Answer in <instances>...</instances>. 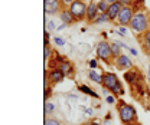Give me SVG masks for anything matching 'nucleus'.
I'll use <instances>...</instances> for the list:
<instances>
[{
	"label": "nucleus",
	"instance_id": "ddd939ff",
	"mask_svg": "<svg viewBox=\"0 0 150 125\" xmlns=\"http://www.w3.org/2000/svg\"><path fill=\"white\" fill-rule=\"evenodd\" d=\"M121 9H123V4H121L120 1H115V3L110 4V7H108V10H107V15H108V18H110L111 22H115V20H117Z\"/></svg>",
	"mask_w": 150,
	"mask_h": 125
},
{
	"label": "nucleus",
	"instance_id": "39448f33",
	"mask_svg": "<svg viewBox=\"0 0 150 125\" xmlns=\"http://www.w3.org/2000/svg\"><path fill=\"white\" fill-rule=\"evenodd\" d=\"M134 13H136V10L131 7V6H123V9L120 10V15H118V18L115 20V23L118 25V26H130V22L133 16H134Z\"/></svg>",
	"mask_w": 150,
	"mask_h": 125
},
{
	"label": "nucleus",
	"instance_id": "f8f14e48",
	"mask_svg": "<svg viewBox=\"0 0 150 125\" xmlns=\"http://www.w3.org/2000/svg\"><path fill=\"white\" fill-rule=\"evenodd\" d=\"M98 15H100V10H98L97 1H95V0L90 1L88 6H87V22H88V23H94V20L97 19Z\"/></svg>",
	"mask_w": 150,
	"mask_h": 125
},
{
	"label": "nucleus",
	"instance_id": "4c0bfd02",
	"mask_svg": "<svg viewBox=\"0 0 150 125\" xmlns=\"http://www.w3.org/2000/svg\"><path fill=\"white\" fill-rule=\"evenodd\" d=\"M93 125H101V124H100V121H98V119H94V121H93Z\"/></svg>",
	"mask_w": 150,
	"mask_h": 125
},
{
	"label": "nucleus",
	"instance_id": "a878e982",
	"mask_svg": "<svg viewBox=\"0 0 150 125\" xmlns=\"http://www.w3.org/2000/svg\"><path fill=\"white\" fill-rule=\"evenodd\" d=\"M127 26H118V29H117V35H120L121 37H124V36H127V29H126Z\"/></svg>",
	"mask_w": 150,
	"mask_h": 125
},
{
	"label": "nucleus",
	"instance_id": "c9c22d12",
	"mask_svg": "<svg viewBox=\"0 0 150 125\" xmlns=\"http://www.w3.org/2000/svg\"><path fill=\"white\" fill-rule=\"evenodd\" d=\"M65 27H67V25H64V23H62V25H61V26H59L56 30H62V29H65Z\"/></svg>",
	"mask_w": 150,
	"mask_h": 125
},
{
	"label": "nucleus",
	"instance_id": "f257e3e1",
	"mask_svg": "<svg viewBox=\"0 0 150 125\" xmlns=\"http://www.w3.org/2000/svg\"><path fill=\"white\" fill-rule=\"evenodd\" d=\"M130 27L131 30L136 33V35H143L146 30L150 29V12L144 7L142 10H137L134 13V16L130 22Z\"/></svg>",
	"mask_w": 150,
	"mask_h": 125
},
{
	"label": "nucleus",
	"instance_id": "cd10ccee",
	"mask_svg": "<svg viewBox=\"0 0 150 125\" xmlns=\"http://www.w3.org/2000/svg\"><path fill=\"white\" fill-rule=\"evenodd\" d=\"M105 102L112 105V104H117V99H115V96H114L112 93H110V95H107V96H105Z\"/></svg>",
	"mask_w": 150,
	"mask_h": 125
},
{
	"label": "nucleus",
	"instance_id": "f3484780",
	"mask_svg": "<svg viewBox=\"0 0 150 125\" xmlns=\"http://www.w3.org/2000/svg\"><path fill=\"white\" fill-rule=\"evenodd\" d=\"M88 79H91L94 84H98V85H103V73L90 69L88 71Z\"/></svg>",
	"mask_w": 150,
	"mask_h": 125
},
{
	"label": "nucleus",
	"instance_id": "c756f323",
	"mask_svg": "<svg viewBox=\"0 0 150 125\" xmlns=\"http://www.w3.org/2000/svg\"><path fill=\"white\" fill-rule=\"evenodd\" d=\"M55 29H58L55 26V22H46V30L49 32V30H55Z\"/></svg>",
	"mask_w": 150,
	"mask_h": 125
},
{
	"label": "nucleus",
	"instance_id": "20e7f679",
	"mask_svg": "<svg viewBox=\"0 0 150 125\" xmlns=\"http://www.w3.org/2000/svg\"><path fill=\"white\" fill-rule=\"evenodd\" d=\"M87 6L88 4L81 0H75L68 6V10L75 19V22H82L87 19Z\"/></svg>",
	"mask_w": 150,
	"mask_h": 125
},
{
	"label": "nucleus",
	"instance_id": "1a4fd4ad",
	"mask_svg": "<svg viewBox=\"0 0 150 125\" xmlns=\"http://www.w3.org/2000/svg\"><path fill=\"white\" fill-rule=\"evenodd\" d=\"M118 82H120V79H118V76H117L115 73L107 72V71L103 72V88H104V89L111 91Z\"/></svg>",
	"mask_w": 150,
	"mask_h": 125
},
{
	"label": "nucleus",
	"instance_id": "473e14b6",
	"mask_svg": "<svg viewBox=\"0 0 150 125\" xmlns=\"http://www.w3.org/2000/svg\"><path fill=\"white\" fill-rule=\"evenodd\" d=\"M72 1H75V0H62V4H64V7H68Z\"/></svg>",
	"mask_w": 150,
	"mask_h": 125
},
{
	"label": "nucleus",
	"instance_id": "ea45409f",
	"mask_svg": "<svg viewBox=\"0 0 150 125\" xmlns=\"http://www.w3.org/2000/svg\"><path fill=\"white\" fill-rule=\"evenodd\" d=\"M82 125H93V121H88V122H84Z\"/></svg>",
	"mask_w": 150,
	"mask_h": 125
},
{
	"label": "nucleus",
	"instance_id": "a211bd4d",
	"mask_svg": "<svg viewBox=\"0 0 150 125\" xmlns=\"http://www.w3.org/2000/svg\"><path fill=\"white\" fill-rule=\"evenodd\" d=\"M124 92H126V91H124V88H123V84H121V81H120V82H118V84H117V85H115V86H114V88L110 91V93H112L115 98H118V96H123V95H124Z\"/></svg>",
	"mask_w": 150,
	"mask_h": 125
},
{
	"label": "nucleus",
	"instance_id": "412c9836",
	"mask_svg": "<svg viewBox=\"0 0 150 125\" xmlns=\"http://www.w3.org/2000/svg\"><path fill=\"white\" fill-rule=\"evenodd\" d=\"M54 53H55V51L51 48V45H49V46H45V51H43V58H45V62H46V63H48V62H49V60L54 58V56H52Z\"/></svg>",
	"mask_w": 150,
	"mask_h": 125
},
{
	"label": "nucleus",
	"instance_id": "393cba45",
	"mask_svg": "<svg viewBox=\"0 0 150 125\" xmlns=\"http://www.w3.org/2000/svg\"><path fill=\"white\" fill-rule=\"evenodd\" d=\"M52 85H49V86H45V101H49V98H51V95H52Z\"/></svg>",
	"mask_w": 150,
	"mask_h": 125
},
{
	"label": "nucleus",
	"instance_id": "72a5a7b5",
	"mask_svg": "<svg viewBox=\"0 0 150 125\" xmlns=\"http://www.w3.org/2000/svg\"><path fill=\"white\" fill-rule=\"evenodd\" d=\"M85 114H87V115H90V117H91V115H94L93 108H87V109H85Z\"/></svg>",
	"mask_w": 150,
	"mask_h": 125
},
{
	"label": "nucleus",
	"instance_id": "6e6552de",
	"mask_svg": "<svg viewBox=\"0 0 150 125\" xmlns=\"http://www.w3.org/2000/svg\"><path fill=\"white\" fill-rule=\"evenodd\" d=\"M123 78L126 79V82H127L130 86L131 85H134V84H139V82H144V76H143V73L139 71L137 68H131L130 71H126Z\"/></svg>",
	"mask_w": 150,
	"mask_h": 125
},
{
	"label": "nucleus",
	"instance_id": "f03ea898",
	"mask_svg": "<svg viewBox=\"0 0 150 125\" xmlns=\"http://www.w3.org/2000/svg\"><path fill=\"white\" fill-rule=\"evenodd\" d=\"M115 108H117L118 118H120V121H121L123 125H136L139 122L136 108L133 107V105L127 104L123 99H118L117 104H115Z\"/></svg>",
	"mask_w": 150,
	"mask_h": 125
},
{
	"label": "nucleus",
	"instance_id": "4468645a",
	"mask_svg": "<svg viewBox=\"0 0 150 125\" xmlns=\"http://www.w3.org/2000/svg\"><path fill=\"white\" fill-rule=\"evenodd\" d=\"M137 40L140 42V45H142V49L144 51V52H150V29L149 30H146L143 35H139L137 36Z\"/></svg>",
	"mask_w": 150,
	"mask_h": 125
},
{
	"label": "nucleus",
	"instance_id": "4be33fe9",
	"mask_svg": "<svg viewBox=\"0 0 150 125\" xmlns=\"http://www.w3.org/2000/svg\"><path fill=\"white\" fill-rule=\"evenodd\" d=\"M55 102L52 101H45V114L49 115V114H54L55 112Z\"/></svg>",
	"mask_w": 150,
	"mask_h": 125
},
{
	"label": "nucleus",
	"instance_id": "dca6fc26",
	"mask_svg": "<svg viewBox=\"0 0 150 125\" xmlns=\"http://www.w3.org/2000/svg\"><path fill=\"white\" fill-rule=\"evenodd\" d=\"M78 91L82 92V93H85V95H88V96H91V98H94V99H100V95H98L93 88H90L88 85H84V84L78 85Z\"/></svg>",
	"mask_w": 150,
	"mask_h": 125
},
{
	"label": "nucleus",
	"instance_id": "6ab92c4d",
	"mask_svg": "<svg viewBox=\"0 0 150 125\" xmlns=\"http://www.w3.org/2000/svg\"><path fill=\"white\" fill-rule=\"evenodd\" d=\"M111 52H112V58H114V60L123 55V52H121V46H120L117 42H111Z\"/></svg>",
	"mask_w": 150,
	"mask_h": 125
},
{
	"label": "nucleus",
	"instance_id": "2eb2a0df",
	"mask_svg": "<svg viewBox=\"0 0 150 125\" xmlns=\"http://www.w3.org/2000/svg\"><path fill=\"white\" fill-rule=\"evenodd\" d=\"M59 19H61V22L64 23V25H67V26H69V25H72V23H75V19L72 18V15L69 13V10H68V7H65L59 15Z\"/></svg>",
	"mask_w": 150,
	"mask_h": 125
},
{
	"label": "nucleus",
	"instance_id": "2f4dec72",
	"mask_svg": "<svg viewBox=\"0 0 150 125\" xmlns=\"http://www.w3.org/2000/svg\"><path fill=\"white\" fill-rule=\"evenodd\" d=\"M117 1H120L123 6H133V3H134L136 0H117Z\"/></svg>",
	"mask_w": 150,
	"mask_h": 125
},
{
	"label": "nucleus",
	"instance_id": "7ed1b4c3",
	"mask_svg": "<svg viewBox=\"0 0 150 125\" xmlns=\"http://www.w3.org/2000/svg\"><path fill=\"white\" fill-rule=\"evenodd\" d=\"M95 53H97V59L103 60L107 65H112L114 63V58H112L111 52V43L107 40H100L95 46Z\"/></svg>",
	"mask_w": 150,
	"mask_h": 125
},
{
	"label": "nucleus",
	"instance_id": "0eeeda50",
	"mask_svg": "<svg viewBox=\"0 0 150 125\" xmlns=\"http://www.w3.org/2000/svg\"><path fill=\"white\" fill-rule=\"evenodd\" d=\"M45 13L49 15V16H54V15H59L65 7L62 4V0H45Z\"/></svg>",
	"mask_w": 150,
	"mask_h": 125
},
{
	"label": "nucleus",
	"instance_id": "37998d69",
	"mask_svg": "<svg viewBox=\"0 0 150 125\" xmlns=\"http://www.w3.org/2000/svg\"><path fill=\"white\" fill-rule=\"evenodd\" d=\"M149 58H150V52H149Z\"/></svg>",
	"mask_w": 150,
	"mask_h": 125
},
{
	"label": "nucleus",
	"instance_id": "b1692460",
	"mask_svg": "<svg viewBox=\"0 0 150 125\" xmlns=\"http://www.w3.org/2000/svg\"><path fill=\"white\" fill-rule=\"evenodd\" d=\"M45 125H62V124H61V121H58L56 118L46 117V119H45Z\"/></svg>",
	"mask_w": 150,
	"mask_h": 125
},
{
	"label": "nucleus",
	"instance_id": "7c9ffc66",
	"mask_svg": "<svg viewBox=\"0 0 150 125\" xmlns=\"http://www.w3.org/2000/svg\"><path fill=\"white\" fill-rule=\"evenodd\" d=\"M88 65H90V68L94 69V71L98 68V62H97V59H91V60H88Z\"/></svg>",
	"mask_w": 150,
	"mask_h": 125
},
{
	"label": "nucleus",
	"instance_id": "9b49d317",
	"mask_svg": "<svg viewBox=\"0 0 150 125\" xmlns=\"http://www.w3.org/2000/svg\"><path fill=\"white\" fill-rule=\"evenodd\" d=\"M56 68L65 75V78H72L75 73L74 65H72V62H69L68 59H64L62 62H59V63L56 65Z\"/></svg>",
	"mask_w": 150,
	"mask_h": 125
},
{
	"label": "nucleus",
	"instance_id": "a19ab883",
	"mask_svg": "<svg viewBox=\"0 0 150 125\" xmlns=\"http://www.w3.org/2000/svg\"><path fill=\"white\" fill-rule=\"evenodd\" d=\"M81 1H84V3H87V1H88V3H90V1H93V0H81Z\"/></svg>",
	"mask_w": 150,
	"mask_h": 125
},
{
	"label": "nucleus",
	"instance_id": "423d86ee",
	"mask_svg": "<svg viewBox=\"0 0 150 125\" xmlns=\"http://www.w3.org/2000/svg\"><path fill=\"white\" fill-rule=\"evenodd\" d=\"M45 79L49 82V85H56L59 82H62L65 79V75L59 71L58 68H48L45 72Z\"/></svg>",
	"mask_w": 150,
	"mask_h": 125
},
{
	"label": "nucleus",
	"instance_id": "79ce46f5",
	"mask_svg": "<svg viewBox=\"0 0 150 125\" xmlns=\"http://www.w3.org/2000/svg\"><path fill=\"white\" fill-rule=\"evenodd\" d=\"M136 125H142V124H140V122H137V124H136Z\"/></svg>",
	"mask_w": 150,
	"mask_h": 125
},
{
	"label": "nucleus",
	"instance_id": "bb28decb",
	"mask_svg": "<svg viewBox=\"0 0 150 125\" xmlns=\"http://www.w3.org/2000/svg\"><path fill=\"white\" fill-rule=\"evenodd\" d=\"M54 43H55L56 46H64V45H65V39H62V37H59V36H55V37H54Z\"/></svg>",
	"mask_w": 150,
	"mask_h": 125
},
{
	"label": "nucleus",
	"instance_id": "c85d7f7f",
	"mask_svg": "<svg viewBox=\"0 0 150 125\" xmlns=\"http://www.w3.org/2000/svg\"><path fill=\"white\" fill-rule=\"evenodd\" d=\"M43 36H45V40H43L45 46H49V45H51V33H49L48 30H45V33H43Z\"/></svg>",
	"mask_w": 150,
	"mask_h": 125
},
{
	"label": "nucleus",
	"instance_id": "9d476101",
	"mask_svg": "<svg viewBox=\"0 0 150 125\" xmlns=\"http://www.w3.org/2000/svg\"><path fill=\"white\" fill-rule=\"evenodd\" d=\"M114 66H115V69H118V71H130L131 68H134L133 66V62H131V59L127 56V55H121L120 58H117L115 60H114V63H112Z\"/></svg>",
	"mask_w": 150,
	"mask_h": 125
},
{
	"label": "nucleus",
	"instance_id": "aec40b11",
	"mask_svg": "<svg viewBox=\"0 0 150 125\" xmlns=\"http://www.w3.org/2000/svg\"><path fill=\"white\" fill-rule=\"evenodd\" d=\"M107 22H111L110 18H108V15H107V13H100V15L97 16V19L94 20L93 25H103V23H107Z\"/></svg>",
	"mask_w": 150,
	"mask_h": 125
},
{
	"label": "nucleus",
	"instance_id": "f704fd0d",
	"mask_svg": "<svg viewBox=\"0 0 150 125\" xmlns=\"http://www.w3.org/2000/svg\"><path fill=\"white\" fill-rule=\"evenodd\" d=\"M129 51H130V53L133 55V56H137V51H136V49H133V48H130Z\"/></svg>",
	"mask_w": 150,
	"mask_h": 125
},
{
	"label": "nucleus",
	"instance_id": "5701e85b",
	"mask_svg": "<svg viewBox=\"0 0 150 125\" xmlns=\"http://www.w3.org/2000/svg\"><path fill=\"white\" fill-rule=\"evenodd\" d=\"M97 4H98L100 13H107V10H108V7H110V3H107L105 0H98Z\"/></svg>",
	"mask_w": 150,
	"mask_h": 125
},
{
	"label": "nucleus",
	"instance_id": "e433bc0d",
	"mask_svg": "<svg viewBox=\"0 0 150 125\" xmlns=\"http://www.w3.org/2000/svg\"><path fill=\"white\" fill-rule=\"evenodd\" d=\"M147 81H149V84H150V66H149V69H147Z\"/></svg>",
	"mask_w": 150,
	"mask_h": 125
},
{
	"label": "nucleus",
	"instance_id": "58836bf2",
	"mask_svg": "<svg viewBox=\"0 0 150 125\" xmlns=\"http://www.w3.org/2000/svg\"><path fill=\"white\" fill-rule=\"evenodd\" d=\"M105 1H107V3H110V4H112V3H115L117 0H105Z\"/></svg>",
	"mask_w": 150,
	"mask_h": 125
}]
</instances>
